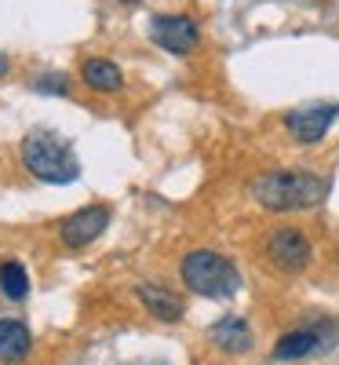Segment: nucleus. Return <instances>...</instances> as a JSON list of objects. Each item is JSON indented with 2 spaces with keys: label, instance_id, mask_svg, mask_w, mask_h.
I'll use <instances>...</instances> for the list:
<instances>
[{
  "label": "nucleus",
  "instance_id": "obj_15",
  "mask_svg": "<svg viewBox=\"0 0 339 365\" xmlns=\"http://www.w3.org/2000/svg\"><path fill=\"white\" fill-rule=\"evenodd\" d=\"M8 70H11V63H8V58H4V55H0V77H4Z\"/></svg>",
  "mask_w": 339,
  "mask_h": 365
},
{
  "label": "nucleus",
  "instance_id": "obj_2",
  "mask_svg": "<svg viewBox=\"0 0 339 365\" xmlns=\"http://www.w3.org/2000/svg\"><path fill=\"white\" fill-rule=\"evenodd\" d=\"M179 278L190 292L204 299H230L241 292V270L230 256L215 252V249H194L182 256L179 263Z\"/></svg>",
  "mask_w": 339,
  "mask_h": 365
},
{
  "label": "nucleus",
  "instance_id": "obj_14",
  "mask_svg": "<svg viewBox=\"0 0 339 365\" xmlns=\"http://www.w3.org/2000/svg\"><path fill=\"white\" fill-rule=\"evenodd\" d=\"M37 88H41V91H58V96H63V91H70V81H66L63 73H58V77H55V73H44V77L37 81Z\"/></svg>",
  "mask_w": 339,
  "mask_h": 365
},
{
  "label": "nucleus",
  "instance_id": "obj_1",
  "mask_svg": "<svg viewBox=\"0 0 339 365\" xmlns=\"http://www.w3.org/2000/svg\"><path fill=\"white\" fill-rule=\"evenodd\" d=\"M332 190L328 175L314 168H273L256 175L252 182V201L266 212H306L318 208Z\"/></svg>",
  "mask_w": 339,
  "mask_h": 365
},
{
  "label": "nucleus",
  "instance_id": "obj_11",
  "mask_svg": "<svg viewBox=\"0 0 339 365\" xmlns=\"http://www.w3.org/2000/svg\"><path fill=\"white\" fill-rule=\"evenodd\" d=\"M33 351V332L22 318H0V361H22Z\"/></svg>",
  "mask_w": 339,
  "mask_h": 365
},
{
  "label": "nucleus",
  "instance_id": "obj_5",
  "mask_svg": "<svg viewBox=\"0 0 339 365\" xmlns=\"http://www.w3.org/2000/svg\"><path fill=\"white\" fill-rule=\"evenodd\" d=\"M335 344V325L332 322H311V325H299L285 336H277L273 344V358L277 361H296V358H311L314 351H325Z\"/></svg>",
  "mask_w": 339,
  "mask_h": 365
},
{
  "label": "nucleus",
  "instance_id": "obj_10",
  "mask_svg": "<svg viewBox=\"0 0 339 365\" xmlns=\"http://www.w3.org/2000/svg\"><path fill=\"white\" fill-rule=\"evenodd\" d=\"M135 296H139V303L142 307L157 318V322H182V314H187V307H182V299L175 296V289H165V285H157V282H142V285H135Z\"/></svg>",
  "mask_w": 339,
  "mask_h": 365
},
{
  "label": "nucleus",
  "instance_id": "obj_12",
  "mask_svg": "<svg viewBox=\"0 0 339 365\" xmlns=\"http://www.w3.org/2000/svg\"><path fill=\"white\" fill-rule=\"evenodd\" d=\"M80 81L91 88V91H117L120 84H125V73H120L117 63H110V58H84L80 63Z\"/></svg>",
  "mask_w": 339,
  "mask_h": 365
},
{
  "label": "nucleus",
  "instance_id": "obj_13",
  "mask_svg": "<svg viewBox=\"0 0 339 365\" xmlns=\"http://www.w3.org/2000/svg\"><path fill=\"white\" fill-rule=\"evenodd\" d=\"M0 292H4V299L19 303L29 296V274L22 267V259H0Z\"/></svg>",
  "mask_w": 339,
  "mask_h": 365
},
{
  "label": "nucleus",
  "instance_id": "obj_6",
  "mask_svg": "<svg viewBox=\"0 0 339 365\" xmlns=\"http://www.w3.org/2000/svg\"><path fill=\"white\" fill-rule=\"evenodd\" d=\"M150 41L157 48H165L168 55H190L201 41V29L190 15H153Z\"/></svg>",
  "mask_w": 339,
  "mask_h": 365
},
{
  "label": "nucleus",
  "instance_id": "obj_4",
  "mask_svg": "<svg viewBox=\"0 0 339 365\" xmlns=\"http://www.w3.org/2000/svg\"><path fill=\"white\" fill-rule=\"evenodd\" d=\"M263 263L266 270L281 274V278H299V274L311 270L314 263V241L303 227L285 223V227H273L263 237Z\"/></svg>",
  "mask_w": 339,
  "mask_h": 365
},
{
  "label": "nucleus",
  "instance_id": "obj_16",
  "mask_svg": "<svg viewBox=\"0 0 339 365\" xmlns=\"http://www.w3.org/2000/svg\"><path fill=\"white\" fill-rule=\"evenodd\" d=\"M120 4H139V0H120Z\"/></svg>",
  "mask_w": 339,
  "mask_h": 365
},
{
  "label": "nucleus",
  "instance_id": "obj_9",
  "mask_svg": "<svg viewBox=\"0 0 339 365\" xmlns=\"http://www.w3.org/2000/svg\"><path fill=\"white\" fill-rule=\"evenodd\" d=\"M208 340H212V347H219L223 354H249L256 347V332H252V325L244 322L241 314H226V318H219L208 329Z\"/></svg>",
  "mask_w": 339,
  "mask_h": 365
},
{
  "label": "nucleus",
  "instance_id": "obj_3",
  "mask_svg": "<svg viewBox=\"0 0 339 365\" xmlns=\"http://www.w3.org/2000/svg\"><path fill=\"white\" fill-rule=\"evenodd\" d=\"M22 165L41 182H73L80 175V161L73 146L48 128H37L22 139Z\"/></svg>",
  "mask_w": 339,
  "mask_h": 365
},
{
  "label": "nucleus",
  "instance_id": "obj_7",
  "mask_svg": "<svg viewBox=\"0 0 339 365\" xmlns=\"http://www.w3.org/2000/svg\"><path fill=\"white\" fill-rule=\"evenodd\" d=\"M110 227V208L106 205H84L58 223V237L66 249H88L91 241H99L103 230Z\"/></svg>",
  "mask_w": 339,
  "mask_h": 365
},
{
  "label": "nucleus",
  "instance_id": "obj_8",
  "mask_svg": "<svg viewBox=\"0 0 339 365\" xmlns=\"http://www.w3.org/2000/svg\"><path fill=\"white\" fill-rule=\"evenodd\" d=\"M339 117V103H314V106H303V110H292L285 117V128L288 135L299 143V146H314L325 139V132L335 125Z\"/></svg>",
  "mask_w": 339,
  "mask_h": 365
}]
</instances>
